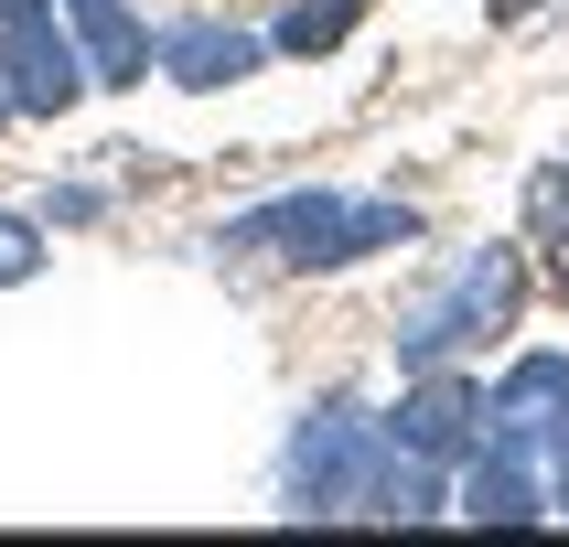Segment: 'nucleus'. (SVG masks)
<instances>
[{
    "mask_svg": "<svg viewBox=\"0 0 569 547\" xmlns=\"http://www.w3.org/2000/svg\"><path fill=\"white\" fill-rule=\"evenodd\" d=\"M495 11H527V0H495Z\"/></svg>",
    "mask_w": 569,
    "mask_h": 547,
    "instance_id": "nucleus-1",
    "label": "nucleus"
}]
</instances>
